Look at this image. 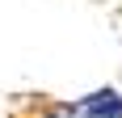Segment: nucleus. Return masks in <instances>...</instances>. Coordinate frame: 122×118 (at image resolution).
Returning <instances> with one entry per match:
<instances>
[{
    "instance_id": "1",
    "label": "nucleus",
    "mask_w": 122,
    "mask_h": 118,
    "mask_svg": "<svg viewBox=\"0 0 122 118\" xmlns=\"http://www.w3.org/2000/svg\"><path fill=\"white\" fill-rule=\"evenodd\" d=\"M72 118H122V93L118 89H97V93L67 101Z\"/></svg>"
},
{
    "instance_id": "2",
    "label": "nucleus",
    "mask_w": 122,
    "mask_h": 118,
    "mask_svg": "<svg viewBox=\"0 0 122 118\" xmlns=\"http://www.w3.org/2000/svg\"><path fill=\"white\" fill-rule=\"evenodd\" d=\"M30 114L34 118H72L67 101H46V97H34L30 101Z\"/></svg>"
}]
</instances>
